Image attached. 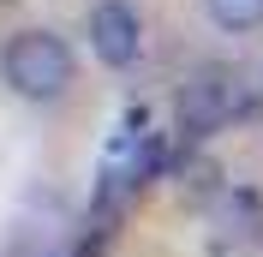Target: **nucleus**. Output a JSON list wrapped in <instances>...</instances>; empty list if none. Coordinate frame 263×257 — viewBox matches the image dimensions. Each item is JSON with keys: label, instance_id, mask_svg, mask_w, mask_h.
<instances>
[{"label": "nucleus", "instance_id": "2", "mask_svg": "<svg viewBox=\"0 0 263 257\" xmlns=\"http://www.w3.org/2000/svg\"><path fill=\"white\" fill-rule=\"evenodd\" d=\"M90 48H96L102 66H132L138 54H144V18H138V6H126V0H102L96 12H90Z\"/></svg>", "mask_w": 263, "mask_h": 257}, {"label": "nucleus", "instance_id": "1", "mask_svg": "<svg viewBox=\"0 0 263 257\" xmlns=\"http://www.w3.org/2000/svg\"><path fill=\"white\" fill-rule=\"evenodd\" d=\"M0 72H6V84L24 102H54V96H66L78 60H72V48L54 30H18L6 42V54H0Z\"/></svg>", "mask_w": 263, "mask_h": 257}, {"label": "nucleus", "instance_id": "4", "mask_svg": "<svg viewBox=\"0 0 263 257\" xmlns=\"http://www.w3.org/2000/svg\"><path fill=\"white\" fill-rule=\"evenodd\" d=\"M257 227H263V209L251 192H228L221 197V215H215V251H251L257 245Z\"/></svg>", "mask_w": 263, "mask_h": 257}, {"label": "nucleus", "instance_id": "3", "mask_svg": "<svg viewBox=\"0 0 263 257\" xmlns=\"http://www.w3.org/2000/svg\"><path fill=\"white\" fill-rule=\"evenodd\" d=\"M228 120H233V84L221 78V72H203V78H192L180 90V132L210 138V132H221Z\"/></svg>", "mask_w": 263, "mask_h": 257}, {"label": "nucleus", "instance_id": "5", "mask_svg": "<svg viewBox=\"0 0 263 257\" xmlns=\"http://www.w3.org/2000/svg\"><path fill=\"white\" fill-rule=\"evenodd\" d=\"M203 6L221 30H257L263 24V0H203Z\"/></svg>", "mask_w": 263, "mask_h": 257}]
</instances>
